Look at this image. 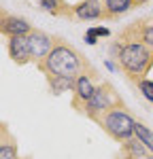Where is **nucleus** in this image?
<instances>
[{"mask_svg": "<svg viewBox=\"0 0 153 159\" xmlns=\"http://www.w3.org/2000/svg\"><path fill=\"white\" fill-rule=\"evenodd\" d=\"M45 76H66V79H79L81 74L94 70L79 51L58 38L55 47L51 49V53L36 66Z\"/></svg>", "mask_w": 153, "mask_h": 159, "instance_id": "f257e3e1", "label": "nucleus"}, {"mask_svg": "<svg viewBox=\"0 0 153 159\" xmlns=\"http://www.w3.org/2000/svg\"><path fill=\"white\" fill-rule=\"evenodd\" d=\"M111 53L117 60V68L136 85L145 81V76L153 68V49L138 40H123V43L115 40Z\"/></svg>", "mask_w": 153, "mask_h": 159, "instance_id": "f03ea898", "label": "nucleus"}, {"mask_svg": "<svg viewBox=\"0 0 153 159\" xmlns=\"http://www.w3.org/2000/svg\"><path fill=\"white\" fill-rule=\"evenodd\" d=\"M98 125L102 127L104 134H109L115 142H128L130 138H134V117L128 112L126 108H111L109 112H104L100 119H98Z\"/></svg>", "mask_w": 153, "mask_h": 159, "instance_id": "7ed1b4c3", "label": "nucleus"}, {"mask_svg": "<svg viewBox=\"0 0 153 159\" xmlns=\"http://www.w3.org/2000/svg\"><path fill=\"white\" fill-rule=\"evenodd\" d=\"M111 108H123V100L119 98V93L115 91V87L106 81H100V85L96 89V93L91 96L87 104H85V110L83 115L89 117L91 121H98L104 112H109Z\"/></svg>", "mask_w": 153, "mask_h": 159, "instance_id": "20e7f679", "label": "nucleus"}, {"mask_svg": "<svg viewBox=\"0 0 153 159\" xmlns=\"http://www.w3.org/2000/svg\"><path fill=\"white\" fill-rule=\"evenodd\" d=\"M98 85H100V81H98L96 70H89V72L81 74V76L76 79L75 91H72V108H76L79 112H83V110H85V104H87L89 100H91V96L96 93Z\"/></svg>", "mask_w": 153, "mask_h": 159, "instance_id": "39448f33", "label": "nucleus"}, {"mask_svg": "<svg viewBox=\"0 0 153 159\" xmlns=\"http://www.w3.org/2000/svg\"><path fill=\"white\" fill-rule=\"evenodd\" d=\"M117 40L119 43H123V40H138L142 45H147L149 49H153V17L151 19L132 21L117 34Z\"/></svg>", "mask_w": 153, "mask_h": 159, "instance_id": "423d86ee", "label": "nucleus"}, {"mask_svg": "<svg viewBox=\"0 0 153 159\" xmlns=\"http://www.w3.org/2000/svg\"><path fill=\"white\" fill-rule=\"evenodd\" d=\"M55 43H58V38L49 36L47 32H43V30H32V32L28 34V47H30L32 64L38 66V64L51 53V49L55 47Z\"/></svg>", "mask_w": 153, "mask_h": 159, "instance_id": "0eeeda50", "label": "nucleus"}, {"mask_svg": "<svg viewBox=\"0 0 153 159\" xmlns=\"http://www.w3.org/2000/svg\"><path fill=\"white\" fill-rule=\"evenodd\" d=\"M34 28L28 24V19L19 17V15H11L9 11H0V32L4 34L7 38L11 36H26L30 34Z\"/></svg>", "mask_w": 153, "mask_h": 159, "instance_id": "6e6552de", "label": "nucleus"}, {"mask_svg": "<svg viewBox=\"0 0 153 159\" xmlns=\"http://www.w3.org/2000/svg\"><path fill=\"white\" fill-rule=\"evenodd\" d=\"M7 51H9V57H11L17 66L32 64L30 47H28V34H26V36H11L7 40Z\"/></svg>", "mask_w": 153, "mask_h": 159, "instance_id": "1a4fd4ad", "label": "nucleus"}, {"mask_svg": "<svg viewBox=\"0 0 153 159\" xmlns=\"http://www.w3.org/2000/svg\"><path fill=\"white\" fill-rule=\"evenodd\" d=\"M72 9H75V17L83 21H98L104 17V2L100 0H81Z\"/></svg>", "mask_w": 153, "mask_h": 159, "instance_id": "9d476101", "label": "nucleus"}, {"mask_svg": "<svg viewBox=\"0 0 153 159\" xmlns=\"http://www.w3.org/2000/svg\"><path fill=\"white\" fill-rule=\"evenodd\" d=\"M132 9H136V2L134 0H104V21L109 19H117L121 15L130 13Z\"/></svg>", "mask_w": 153, "mask_h": 159, "instance_id": "9b49d317", "label": "nucleus"}, {"mask_svg": "<svg viewBox=\"0 0 153 159\" xmlns=\"http://www.w3.org/2000/svg\"><path fill=\"white\" fill-rule=\"evenodd\" d=\"M0 159H19L17 142L7 129V125H0Z\"/></svg>", "mask_w": 153, "mask_h": 159, "instance_id": "f8f14e48", "label": "nucleus"}, {"mask_svg": "<svg viewBox=\"0 0 153 159\" xmlns=\"http://www.w3.org/2000/svg\"><path fill=\"white\" fill-rule=\"evenodd\" d=\"M38 7L43 11L51 13L53 17H72L75 15V9L68 7L64 0H38Z\"/></svg>", "mask_w": 153, "mask_h": 159, "instance_id": "ddd939ff", "label": "nucleus"}, {"mask_svg": "<svg viewBox=\"0 0 153 159\" xmlns=\"http://www.w3.org/2000/svg\"><path fill=\"white\" fill-rule=\"evenodd\" d=\"M47 83H49V89L60 96L64 91H75V83L76 79H66V76H47Z\"/></svg>", "mask_w": 153, "mask_h": 159, "instance_id": "4468645a", "label": "nucleus"}, {"mask_svg": "<svg viewBox=\"0 0 153 159\" xmlns=\"http://www.w3.org/2000/svg\"><path fill=\"white\" fill-rule=\"evenodd\" d=\"M134 136L145 144V148H147L149 153H153V132L147 125H142V123L136 121V125H134Z\"/></svg>", "mask_w": 153, "mask_h": 159, "instance_id": "2eb2a0df", "label": "nucleus"}, {"mask_svg": "<svg viewBox=\"0 0 153 159\" xmlns=\"http://www.w3.org/2000/svg\"><path fill=\"white\" fill-rule=\"evenodd\" d=\"M138 91L153 104V81H149V79L140 81V83H138Z\"/></svg>", "mask_w": 153, "mask_h": 159, "instance_id": "dca6fc26", "label": "nucleus"}, {"mask_svg": "<svg viewBox=\"0 0 153 159\" xmlns=\"http://www.w3.org/2000/svg\"><path fill=\"white\" fill-rule=\"evenodd\" d=\"M87 32H91L94 36H109V34H111V30H109V28H102V25H98V28H89Z\"/></svg>", "mask_w": 153, "mask_h": 159, "instance_id": "f3484780", "label": "nucleus"}, {"mask_svg": "<svg viewBox=\"0 0 153 159\" xmlns=\"http://www.w3.org/2000/svg\"><path fill=\"white\" fill-rule=\"evenodd\" d=\"M96 38H98V36H94L91 32H85V43H87V45H96V43H98Z\"/></svg>", "mask_w": 153, "mask_h": 159, "instance_id": "a211bd4d", "label": "nucleus"}, {"mask_svg": "<svg viewBox=\"0 0 153 159\" xmlns=\"http://www.w3.org/2000/svg\"><path fill=\"white\" fill-rule=\"evenodd\" d=\"M104 66H106L109 70H119V68H117V66H115V64H113L111 60H106V61H104Z\"/></svg>", "mask_w": 153, "mask_h": 159, "instance_id": "6ab92c4d", "label": "nucleus"}, {"mask_svg": "<svg viewBox=\"0 0 153 159\" xmlns=\"http://www.w3.org/2000/svg\"><path fill=\"white\" fill-rule=\"evenodd\" d=\"M134 2H136V7H145V4L151 2V0H134Z\"/></svg>", "mask_w": 153, "mask_h": 159, "instance_id": "aec40b11", "label": "nucleus"}]
</instances>
